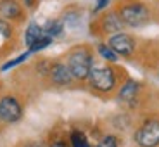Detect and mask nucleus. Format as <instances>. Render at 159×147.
Segmentation results:
<instances>
[{"label": "nucleus", "mask_w": 159, "mask_h": 147, "mask_svg": "<svg viewBox=\"0 0 159 147\" xmlns=\"http://www.w3.org/2000/svg\"><path fill=\"white\" fill-rule=\"evenodd\" d=\"M121 21L125 23L126 28H133L139 30L147 26L152 19V12L149 9L147 4H143L140 0H126L116 7Z\"/></svg>", "instance_id": "f257e3e1"}, {"label": "nucleus", "mask_w": 159, "mask_h": 147, "mask_svg": "<svg viewBox=\"0 0 159 147\" xmlns=\"http://www.w3.org/2000/svg\"><path fill=\"white\" fill-rule=\"evenodd\" d=\"M66 64H68L69 71H71L75 80H88L90 69L93 66V56H92L90 47L87 45H78V47L71 48L66 57Z\"/></svg>", "instance_id": "f03ea898"}, {"label": "nucleus", "mask_w": 159, "mask_h": 147, "mask_svg": "<svg viewBox=\"0 0 159 147\" xmlns=\"http://www.w3.org/2000/svg\"><path fill=\"white\" fill-rule=\"evenodd\" d=\"M90 85L99 92H111L116 85V73L111 66H100V64H93L90 69Z\"/></svg>", "instance_id": "7ed1b4c3"}, {"label": "nucleus", "mask_w": 159, "mask_h": 147, "mask_svg": "<svg viewBox=\"0 0 159 147\" xmlns=\"http://www.w3.org/2000/svg\"><path fill=\"white\" fill-rule=\"evenodd\" d=\"M135 142L139 147H157L159 145V119L151 118L143 121L135 131Z\"/></svg>", "instance_id": "20e7f679"}, {"label": "nucleus", "mask_w": 159, "mask_h": 147, "mask_svg": "<svg viewBox=\"0 0 159 147\" xmlns=\"http://www.w3.org/2000/svg\"><path fill=\"white\" fill-rule=\"evenodd\" d=\"M107 45L119 57H130L137 50V40L126 31H118V33L109 35Z\"/></svg>", "instance_id": "39448f33"}, {"label": "nucleus", "mask_w": 159, "mask_h": 147, "mask_svg": "<svg viewBox=\"0 0 159 147\" xmlns=\"http://www.w3.org/2000/svg\"><path fill=\"white\" fill-rule=\"evenodd\" d=\"M23 116V108L19 100L12 95H5L0 99V121L4 123H16Z\"/></svg>", "instance_id": "423d86ee"}, {"label": "nucleus", "mask_w": 159, "mask_h": 147, "mask_svg": "<svg viewBox=\"0 0 159 147\" xmlns=\"http://www.w3.org/2000/svg\"><path fill=\"white\" fill-rule=\"evenodd\" d=\"M24 5L19 0H0V17L11 23H21L24 19Z\"/></svg>", "instance_id": "0eeeda50"}, {"label": "nucleus", "mask_w": 159, "mask_h": 147, "mask_svg": "<svg viewBox=\"0 0 159 147\" xmlns=\"http://www.w3.org/2000/svg\"><path fill=\"white\" fill-rule=\"evenodd\" d=\"M99 26H100V31L106 33V35H112V33H118V31H123L126 26L125 23L121 21L118 11H107L104 12L102 17L99 19Z\"/></svg>", "instance_id": "6e6552de"}, {"label": "nucleus", "mask_w": 159, "mask_h": 147, "mask_svg": "<svg viewBox=\"0 0 159 147\" xmlns=\"http://www.w3.org/2000/svg\"><path fill=\"white\" fill-rule=\"evenodd\" d=\"M48 76H50L52 83H54V85H59V87H66V85H69L73 80H75L66 62H54V64L50 66Z\"/></svg>", "instance_id": "1a4fd4ad"}, {"label": "nucleus", "mask_w": 159, "mask_h": 147, "mask_svg": "<svg viewBox=\"0 0 159 147\" xmlns=\"http://www.w3.org/2000/svg\"><path fill=\"white\" fill-rule=\"evenodd\" d=\"M139 92H140V85L133 80H128L126 83L121 87L118 94V99L121 102H125L126 106H133L137 102V97H139Z\"/></svg>", "instance_id": "9d476101"}, {"label": "nucleus", "mask_w": 159, "mask_h": 147, "mask_svg": "<svg viewBox=\"0 0 159 147\" xmlns=\"http://www.w3.org/2000/svg\"><path fill=\"white\" fill-rule=\"evenodd\" d=\"M45 35L43 28L40 26L38 23H35V21H31V23L28 24V28H26V31H24V44H26V47H30L31 44H35L38 38H42V36Z\"/></svg>", "instance_id": "9b49d317"}, {"label": "nucleus", "mask_w": 159, "mask_h": 147, "mask_svg": "<svg viewBox=\"0 0 159 147\" xmlns=\"http://www.w3.org/2000/svg\"><path fill=\"white\" fill-rule=\"evenodd\" d=\"M42 28H43L45 35H48L50 38H59V36H62L66 26H64L62 19H48Z\"/></svg>", "instance_id": "f8f14e48"}, {"label": "nucleus", "mask_w": 159, "mask_h": 147, "mask_svg": "<svg viewBox=\"0 0 159 147\" xmlns=\"http://www.w3.org/2000/svg\"><path fill=\"white\" fill-rule=\"evenodd\" d=\"M62 23L66 28H78L80 24H81V19H83V16H81V12L78 11V9H68V11H64L62 14Z\"/></svg>", "instance_id": "ddd939ff"}, {"label": "nucleus", "mask_w": 159, "mask_h": 147, "mask_svg": "<svg viewBox=\"0 0 159 147\" xmlns=\"http://www.w3.org/2000/svg\"><path fill=\"white\" fill-rule=\"evenodd\" d=\"M97 52H99V56L102 57V59L109 61V62H118V59H119V56L107 44H99L97 45Z\"/></svg>", "instance_id": "4468645a"}, {"label": "nucleus", "mask_w": 159, "mask_h": 147, "mask_svg": "<svg viewBox=\"0 0 159 147\" xmlns=\"http://www.w3.org/2000/svg\"><path fill=\"white\" fill-rule=\"evenodd\" d=\"M52 40H54V38H50L48 35H43L42 38H38V40H36L35 44H31V45H30V47H28V52H30V54H35V52L43 50V48H47L48 45L52 44Z\"/></svg>", "instance_id": "2eb2a0df"}, {"label": "nucleus", "mask_w": 159, "mask_h": 147, "mask_svg": "<svg viewBox=\"0 0 159 147\" xmlns=\"http://www.w3.org/2000/svg\"><path fill=\"white\" fill-rule=\"evenodd\" d=\"M71 147H92V145L88 144V140H87L83 131L73 130L71 131Z\"/></svg>", "instance_id": "dca6fc26"}, {"label": "nucleus", "mask_w": 159, "mask_h": 147, "mask_svg": "<svg viewBox=\"0 0 159 147\" xmlns=\"http://www.w3.org/2000/svg\"><path fill=\"white\" fill-rule=\"evenodd\" d=\"M0 36L5 40H11L14 36V26H12L11 21L0 17Z\"/></svg>", "instance_id": "f3484780"}, {"label": "nucleus", "mask_w": 159, "mask_h": 147, "mask_svg": "<svg viewBox=\"0 0 159 147\" xmlns=\"http://www.w3.org/2000/svg\"><path fill=\"white\" fill-rule=\"evenodd\" d=\"M30 57V52H24V54H21L19 57H16V59H12V61H9L7 64H4L2 66V71H7V69H11V68H14V66H17V64H21L23 61H26Z\"/></svg>", "instance_id": "a211bd4d"}, {"label": "nucleus", "mask_w": 159, "mask_h": 147, "mask_svg": "<svg viewBox=\"0 0 159 147\" xmlns=\"http://www.w3.org/2000/svg\"><path fill=\"white\" fill-rule=\"evenodd\" d=\"M93 147H118V139L112 137V135H107V137H104V139Z\"/></svg>", "instance_id": "6ab92c4d"}, {"label": "nucleus", "mask_w": 159, "mask_h": 147, "mask_svg": "<svg viewBox=\"0 0 159 147\" xmlns=\"http://www.w3.org/2000/svg\"><path fill=\"white\" fill-rule=\"evenodd\" d=\"M109 4H111V0H95V9H93V12L106 11L109 7Z\"/></svg>", "instance_id": "aec40b11"}, {"label": "nucleus", "mask_w": 159, "mask_h": 147, "mask_svg": "<svg viewBox=\"0 0 159 147\" xmlns=\"http://www.w3.org/2000/svg\"><path fill=\"white\" fill-rule=\"evenodd\" d=\"M19 2L24 5V9H35V5H36L38 0H19Z\"/></svg>", "instance_id": "412c9836"}, {"label": "nucleus", "mask_w": 159, "mask_h": 147, "mask_svg": "<svg viewBox=\"0 0 159 147\" xmlns=\"http://www.w3.org/2000/svg\"><path fill=\"white\" fill-rule=\"evenodd\" d=\"M50 147H71V145H68L64 140H57V142H52Z\"/></svg>", "instance_id": "4be33fe9"}, {"label": "nucleus", "mask_w": 159, "mask_h": 147, "mask_svg": "<svg viewBox=\"0 0 159 147\" xmlns=\"http://www.w3.org/2000/svg\"><path fill=\"white\" fill-rule=\"evenodd\" d=\"M24 147H43V145H40V144H28V145H24Z\"/></svg>", "instance_id": "5701e85b"}]
</instances>
